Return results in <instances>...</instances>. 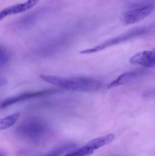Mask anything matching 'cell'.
<instances>
[{"label": "cell", "mask_w": 155, "mask_h": 156, "mask_svg": "<svg viewBox=\"0 0 155 156\" xmlns=\"http://www.w3.org/2000/svg\"><path fill=\"white\" fill-rule=\"evenodd\" d=\"M40 78L50 84L62 89L79 92H93L102 87V83L97 79L89 77H63L50 75H41Z\"/></svg>", "instance_id": "cell-1"}, {"label": "cell", "mask_w": 155, "mask_h": 156, "mask_svg": "<svg viewBox=\"0 0 155 156\" xmlns=\"http://www.w3.org/2000/svg\"><path fill=\"white\" fill-rule=\"evenodd\" d=\"M49 126L39 118H29L22 122L17 126L16 133L22 139L32 142L42 140L49 133Z\"/></svg>", "instance_id": "cell-2"}, {"label": "cell", "mask_w": 155, "mask_h": 156, "mask_svg": "<svg viewBox=\"0 0 155 156\" xmlns=\"http://www.w3.org/2000/svg\"><path fill=\"white\" fill-rule=\"evenodd\" d=\"M60 91L61 90L59 89H48L41 90L22 93L15 96L4 99L1 102L0 107L1 109H5L20 102L30 100L32 98H38L48 94H53Z\"/></svg>", "instance_id": "cell-3"}, {"label": "cell", "mask_w": 155, "mask_h": 156, "mask_svg": "<svg viewBox=\"0 0 155 156\" xmlns=\"http://www.w3.org/2000/svg\"><path fill=\"white\" fill-rule=\"evenodd\" d=\"M154 10V6L148 5L139 8L126 11L122 15L121 20L126 25L131 24L141 21L150 14Z\"/></svg>", "instance_id": "cell-4"}, {"label": "cell", "mask_w": 155, "mask_h": 156, "mask_svg": "<svg viewBox=\"0 0 155 156\" xmlns=\"http://www.w3.org/2000/svg\"><path fill=\"white\" fill-rule=\"evenodd\" d=\"M138 33H139V31L137 30L136 31H133V32L126 33L125 34L109 39V40L105 41L100 44L97 45L94 47L82 50L80 51V54H83V55H89V54H94V53L100 52L107 48L126 41V40L133 37L134 36L138 35Z\"/></svg>", "instance_id": "cell-5"}, {"label": "cell", "mask_w": 155, "mask_h": 156, "mask_svg": "<svg viewBox=\"0 0 155 156\" xmlns=\"http://www.w3.org/2000/svg\"><path fill=\"white\" fill-rule=\"evenodd\" d=\"M130 63L132 65H138L145 67H154L155 48L140 52L134 55L130 58Z\"/></svg>", "instance_id": "cell-6"}, {"label": "cell", "mask_w": 155, "mask_h": 156, "mask_svg": "<svg viewBox=\"0 0 155 156\" xmlns=\"http://www.w3.org/2000/svg\"><path fill=\"white\" fill-rule=\"evenodd\" d=\"M143 70H135L126 72L120 75L114 80L107 84L106 87L109 89L125 84L143 74Z\"/></svg>", "instance_id": "cell-7"}, {"label": "cell", "mask_w": 155, "mask_h": 156, "mask_svg": "<svg viewBox=\"0 0 155 156\" xmlns=\"http://www.w3.org/2000/svg\"><path fill=\"white\" fill-rule=\"evenodd\" d=\"M115 138V136L114 134H110L93 139L87 143V144L95 151L100 147L110 144L114 140Z\"/></svg>", "instance_id": "cell-8"}, {"label": "cell", "mask_w": 155, "mask_h": 156, "mask_svg": "<svg viewBox=\"0 0 155 156\" xmlns=\"http://www.w3.org/2000/svg\"><path fill=\"white\" fill-rule=\"evenodd\" d=\"M76 145L73 144H65L55 147L43 156H61L75 149Z\"/></svg>", "instance_id": "cell-9"}, {"label": "cell", "mask_w": 155, "mask_h": 156, "mask_svg": "<svg viewBox=\"0 0 155 156\" xmlns=\"http://www.w3.org/2000/svg\"><path fill=\"white\" fill-rule=\"evenodd\" d=\"M20 116V113L17 112L1 119L0 121V129L1 131L8 129L14 125Z\"/></svg>", "instance_id": "cell-10"}, {"label": "cell", "mask_w": 155, "mask_h": 156, "mask_svg": "<svg viewBox=\"0 0 155 156\" xmlns=\"http://www.w3.org/2000/svg\"><path fill=\"white\" fill-rule=\"evenodd\" d=\"M10 59V54L4 48H0V66L1 67L7 65Z\"/></svg>", "instance_id": "cell-11"}, {"label": "cell", "mask_w": 155, "mask_h": 156, "mask_svg": "<svg viewBox=\"0 0 155 156\" xmlns=\"http://www.w3.org/2000/svg\"><path fill=\"white\" fill-rule=\"evenodd\" d=\"M6 83H7V80L6 79H5L4 78L1 77V80H0V85H1V87L5 85Z\"/></svg>", "instance_id": "cell-12"}, {"label": "cell", "mask_w": 155, "mask_h": 156, "mask_svg": "<svg viewBox=\"0 0 155 156\" xmlns=\"http://www.w3.org/2000/svg\"><path fill=\"white\" fill-rule=\"evenodd\" d=\"M33 1L35 3L37 4L41 0H33Z\"/></svg>", "instance_id": "cell-13"}]
</instances>
